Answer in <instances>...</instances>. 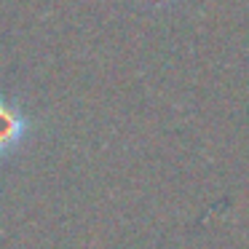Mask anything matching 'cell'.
<instances>
[{
	"label": "cell",
	"mask_w": 249,
	"mask_h": 249,
	"mask_svg": "<svg viewBox=\"0 0 249 249\" xmlns=\"http://www.w3.org/2000/svg\"><path fill=\"white\" fill-rule=\"evenodd\" d=\"M24 131H27L24 115L0 97V156L11 153L24 140Z\"/></svg>",
	"instance_id": "1"
}]
</instances>
